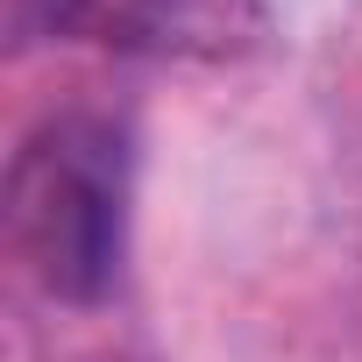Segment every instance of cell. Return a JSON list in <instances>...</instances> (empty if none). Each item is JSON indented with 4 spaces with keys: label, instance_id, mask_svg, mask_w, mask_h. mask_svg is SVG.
Wrapping results in <instances>:
<instances>
[{
    "label": "cell",
    "instance_id": "1",
    "mask_svg": "<svg viewBox=\"0 0 362 362\" xmlns=\"http://www.w3.org/2000/svg\"><path fill=\"white\" fill-rule=\"evenodd\" d=\"M8 256L57 305H93L128 256V128L100 107L43 114L8 163Z\"/></svg>",
    "mask_w": 362,
    "mask_h": 362
},
{
    "label": "cell",
    "instance_id": "2",
    "mask_svg": "<svg viewBox=\"0 0 362 362\" xmlns=\"http://www.w3.org/2000/svg\"><path fill=\"white\" fill-rule=\"evenodd\" d=\"M8 15L15 29L36 22L50 36L170 64H242L270 43L263 0H8Z\"/></svg>",
    "mask_w": 362,
    "mask_h": 362
}]
</instances>
